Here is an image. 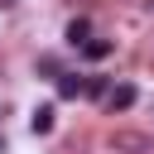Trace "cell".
I'll use <instances>...</instances> for the list:
<instances>
[{"label": "cell", "instance_id": "cell-5", "mask_svg": "<svg viewBox=\"0 0 154 154\" xmlns=\"http://www.w3.org/2000/svg\"><path fill=\"white\" fill-rule=\"evenodd\" d=\"M29 130H34V135H48V130H53V106H38V111L29 116Z\"/></svg>", "mask_w": 154, "mask_h": 154}, {"label": "cell", "instance_id": "cell-8", "mask_svg": "<svg viewBox=\"0 0 154 154\" xmlns=\"http://www.w3.org/2000/svg\"><path fill=\"white\" fill-rule=\"evenodd\" d=\"M38 72H48V77H58L63 67H58V58H38Z\"/></svg>", "mask_w": 154, "mask_h": 154}, {"label": "cell", "instance_id": "cell-7", "mask_svg": "<svg viewBox=\"0 0 154 154\" xmlns=\"http://www.w3.org/2000/svg\"><path fill=\"white\" fill-rule=\"evenodd\" d=\"M106 87H111V82L91 72V77H87V87H82V96H106Z\"/></svg>", "mask_w": 154, "mask_h": 154}, {"label": "cell", "instance_id": "cell-1", "mask_svg": "<svg viewBox=\"0 0 154 154\" xmlns=\"http://www.w3.org/2000/svg\"><path fill=\"white\" fill-rule=\"evenodd\" d=\"M135 96H140V91H135V82H111L101 101H106V111L116 116V111H130V106H135Z\"/></svg>", "mask_w": 154, "mask_h": 154}, {"label": "cell", "instance_id": "cell-2", "mask_svg": "<svg viewBox=\"0 0 154 154\" xmlns=\"http://www.w3.org/2000/svg\"><path fill=\"white\" fill-rule=\"evenodd\" d=\"M82 87H87V77H82V72H58V96H63V101H77V96H82Z\"/></svg>", "mask_w": 154, "mask_h": 154}, {"label": "cell", "instance_id": "cell-3", "mask_svg": "<svg viewBox=\"0 0 154 154\" xmlns=\"http://www.w3.org/2000/svg\"><path fill=\"white\" fill-rule=\"evenodd\" d=\"M63 38H67V43H72V48H82V43H87V38H91V19H82V14H77V19H72V24H67V34H63Z\"/></svg>", "mask_w": 154, "mask_h": 154}, {"label": "cell", "instance_id": "cell-9", "mask_svg": "<svg viewBox=\"0 0 154 154\" xmlns=\"http://www.w3.org/2000/svg\"><path fill=\"white\" fill-rule=\"evenodd\" d=\"M0 154H5V135H0Z\"/></svg>", "mask_w": 154, "mask_h": 154}, {"label": "cell", "instance_id": "cell-4", "mask_svg": "<svg viewBox=\"0 0 154 154\" xmlns=\"http://www.w3.org/2000/svg\"><path fill=\"white\" fill-rule=\"evenodd\" d=\"M111 48H116L111 38H87V43H82V53H87L91 63H101V58H111Z\"/></svg>", "mask_w": 154, "mask_h": 154}, {"label": "cell", "instance_id": "cell-10", "mask_svg": "<svg viewBox=\"0 0 154 154\" xmlns=\"http://www.w3.org/2000/svg\"><path fill=\"white\" fill-rule=\"evenodd\" d=\"M0 5H5V10H10V5H14V0H0Z\"/></svg>", "mask_w": 154, "mask_h": 154}, {"label": "cell", "instance_id": "cell-6", "mask_svg": "<svg viewBox=\"0 0 154 154\" xmlns=\"http://www.w3.org/2000/svg\"><path fill=\"white\" fill-rule=\"evenodd\" d=\"M111 144H116V149H130V154H140V149H149V140H144V135H130V130H120V135H116Z\"/></svg>", "mask_w": 154, "mask_h": 154}]
</instances>
